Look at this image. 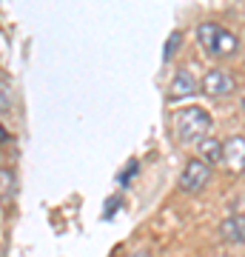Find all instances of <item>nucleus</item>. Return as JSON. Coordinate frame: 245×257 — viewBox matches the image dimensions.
Wrapping results in <instances>:
<instances>
[{"label": "nucleus", "instance_id": "9b49d317", "mask_svg": "<svg viewBox=\"0 0 245 257\" xmlns=\"http://www.w3.org/2000/svg\"><path fill=\"white\" fill-rule=\"evenodd\" d=\"M180 43H182V35H180V32H174V35L168 37V43H165V52H163L165 60H168V57H171L174 52H177V46H180Z\"/></svg>", "mask_w": 245, "mask_h": 257}, {"label": "nucleus", "instance_id": "6e6552de", "mask_svg": "<svg viewBox=\"0 0 245 257\" xmlns=\"http://www.w3.org/2000/svg\"><path fill=\"white\" fill-rule=\"evenodd\" d=\"M15 192H18V177L12 169H0V203L9 206L15 200Z\"/></svg>", "mask_w": 245, "mask_h": 257}, {"label": "nucleus", "instance_id": "0eeeda50", "mask_svg": "<svg viewBox=\"0 0 245 257\" xmlns=\"http://www.w3.org/2000/svg\"><path fill=\"white\" fill-rule=\"evenodd\" d=\"M219 237L228 243H245V211L219 223Z\"/></svg>", "mask_w": 245, "mask_h": 257}, {"label": "nucleus", "instance_id": "1a4fd4ad", "mask_svg": "<svg viewBox=\"0 0 245 257\" xmlns=\"http://www.w3.org/2000/svg\"><path fill=\"white\" fill-rule=\"evenodd\" d=\"M200 160H205V163H222V143L214 138H205L200 143Z\"/></svg>", "mask_w": 245, "mask_h": 257}, {"label": "nucleus", "instance_id": "ddd939ff", "mask_svg": "<svg viewBox=\"0 0 245 257\" xmlns=\"http://www.w3.org/2000/svg\"><path fill=\"white\" fill-rule=\"evenodd\" d=\"M6 140H9V132H6V128L0 126V143H6Z\"/></svg>", "mask_w": 245, "mask_h": 257}, {"label": "nucleus", "instance_id": "4468645a", "mask_svg": "<svg viewBox=\"0 0 245 257\" xmlns=\"http://www.w3.org/2000/svg\"><path fill=\"white\" fill-rule=\"evenodd\" d=\"M242 111H245V97H242Z\"/></svg>", "mask_w": 245, "mask_h": 257}, {"label": "nucleus", "instance_id": "f8f14e48", "mask_svg": "<svg viewBox=\"0 0 245 257\" xmlns=\"http://www.w3.org/2000/svg\"><path fill=\"white\" fill-rule=\"evenodd\" d=\"M126 257H151V251H145V248H137V251H131V254Z\"/></svg>", "mask_w": 245, "mask_h": 257}, {"label": "nucleus", "instance_id": "f257e3e1", "mask_svg": "<svg viewBox=\"0 0 245 257\" xmlns=\"http://www.w3.org/2000/svg\"><path fill=\"white\" fill-rule=\"evenodd\" d=\"M197 40H200V46L208 52V55H219V57H231L236 55V49H239V40H236L234 32H228L225 26H219V23H200L197 26Z\"/></svg>", "mask_w": 245, "mask_h": 257}, {"label": "nucleus", "instance_id": "20e7f679", "mask_svg": "<svg viewBox=\"0 0 245 257\" xmlns=\"http://www.w3.org/2000/svg\"><path fill=\"white\" fill-rule=\"evenodd\" d=\"M234 77L228 69H208L205 77H202V92L205 97H228V94H234Z\"/></svg>", "mask_w": 245, "mask_h": 257}, {"label": "nucleus", "instance_id": "7ed1b4c3", "mask_svg": "<svg viewBox=\"0 0 245 257\" xmlns=\"http://www.w3.org/2000/svg\"><path fill=\"white\" fill-rule=\"evenodd\" d=\"M208 180H211V166L205 160H200V157H191L180 175V192H185V194L202 192L208 186Z\"/></svg>", "mask_w": 245, "mask_h": 257}, {"label": "nucleus", "instance_id": "f03ea898", "mask_svg": "<svg viewBox=\"0 0 245 257\" xmlns=\"http://www.w3.org/2000/svg\"><path fill=\"white\" fill-rule=\"evenodd\" d=\"M211 132V114L200 106H188V109L177 111V135L182 143H202Z\"/></svg>", "mask_w": 245, "mask_h": 257}, {"label": "nucleus", "instance_id": "9d476101", "mask_svg": "<svg viewBox=\"0 0 245 257\" xmlns=\"http://www.w3.org/2000/svg\"><path fill=\"white\" fill-rule=\"evenodd\" d=\"M0 111H3V114L12 111V89H9L6 80H0Z\"/></svg>", "mask_w": 245, "mask_h": 257}, {"label": "nucleus", "instance_id": "39448f33", "mask_svg": "<svg viewBox=\"0 0 245 257\" xmlns=\"http://www.w3.org/2000/svg\"><path fill=\"white\" fill-rule=\"evenodd\" d=\"M222 163H225L228 172H245V138L242 135H234L222 143Z\"/></svg>", "mask_w": 245, "mask_h": 257}, {"label": "nucleus", "instance_id": "423d86ee", "mask_svg": "<svg viewBox=\"0 0 245 257\" xmlns=\"http://www.w3.org/2000/svg\"><path fill=\"white\" fill-rule=\"evenodd\" d=\"M168 92H171L174 100H182V97H191V94L197 92V77L191 69H177L171 77V86H168Z\"/></svg>", "mask_w": 245, "mask_h": 257}]
</instances>
